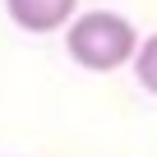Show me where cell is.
Instances as JSON below:
<instances>
[{"label": "cell", "instance_id": "3", "mask_svg": "<svg viewBox=\"0 0 157 157\" xmlns=\"http://www.w3.org/2000/svg\"><path fill=\"white\" fill-rule=\"evenodd\" d=\"M129 65H134V78H139V88L157 97V33H152V37H139V46H134Z\"/></svg>", "mask_w": 157, "mask_h": 157}, {"label": "cell", "instance_id": "2", "mask_svg": "<svg viewBox=\"0 0 157 157\" xmlns=\"http://www.w3.org/2000/svg\"><path fill=\"white\" fill-rule=\"evenodd\" d=\"M78 10V0H5V14L23 28V33H60L69 23V14Z\"/></svg>", "mask_w": 157, "mask_h": 157}, {"label": "cell", "instance_id": "1", "mask_svg": "<svg viewBox=\"0 0 157 157\" xmlns=\"http://www.w3.org/2000/svg\"><path fill=\"white\" fill-rule=\"evenodd\" d=\"M60 33H65V56L78 69H93V74L125 69L134 46H139V28L116 10H83V14L74 10Z\"/></svg>", "mask_w": 157, "mask_h": 157}]
</instances>
